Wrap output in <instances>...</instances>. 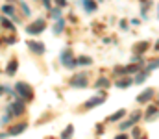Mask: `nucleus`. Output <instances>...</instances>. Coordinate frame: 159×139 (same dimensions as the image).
I'll return each mask as SVG.
<instances>
[{
	"mask_svg": "<svg viewBox=\"0 0 159 139\" xmlns=\"http://www.w3.org/2000/svg\"><path fill=\"white\" fill-rule=\"evenodd\" d=\"M20 9H22V15H26V17H30V15H32V9L28 7V4H26V2H20Z\"/></svg>",
	"mask_w": 159,
	"mask_h": 139,
	"instance_id": "20",
	"label": "nucleus"
},
{
	"mask_svg": "<svg viewBox=\"0 0 159 139\" xmlns=\"http://www.w3.org/2000/svg\"><path fill=\"white\" fill-rule=\"evenodd\" d=\"M28 46H30V50H32L34 54H37V56L44 54V45H43V43H39V41H30V43H28Z\"/></svg>",
	"mask_w": 159,
	"mask_h": 139,
	"instance_id": "5",
	"label": "nucleus"
},
{
	"mask_svg": "<svg viewBox=\"0 0 159 139\" xmlns=\"http://www.w3.org/2000/svg\"><path fill=\"white\" fill-rule=\"evenodd\" d=\"M76 63H78V65H91V63H93V59H91V58H87V56H80L78 59H76Z\"/></svg>",
	"mask_w": 159,
	"mask_h": 139,
	"instance_id": "16",
	"label": "nucleus"
},
{
	"mask_svg": "<svg viewBox=\"0 0 159 139\" xmlns=\"http://www.w3.org/2000/svg\"><path fill=\"white\" fill-rule=\"evenodd\" d=\"M156 48H159V41H157V43H156Z\"/></svg>",
	"mask_w": 159,
	"mask_h": 139,
	"instance_id": "31",
	"label": "nucleus"
},
{
	"mask_svg": "<svg viewBox=\"0 0 159 139\" xmlns=\"http://www.w3.org/2000/svg\"><path fill=\"white\" fill-rule=\"evenodd\" d=\"M146 76H148V71H144V72H139V74H137V78H135V84H141V82H144V80H146Z\"/></svg>",
	"mask_w": 159,
	"mask_h": 139,
	"instance_id": "25",
	"label": "nucleus"
},
{
	"mask_svg": "<svg viewBox=\"0 0 159 139\" xmlns=\"http://www.w3.org/2000/svg\"><path fill=\"white\" fill-rule=\"evenodd\" d=\"M0 24H2L4 28H7V30H13V24H11V21H7L6 17H2V19H0Z\"/></svg>",
	"mask_w": 159,
	"mask_h": 139,
	"instance_id": "24",
	"label": "nucleus"
},
{
	"mask_svg": "<svg viewBox=\"0 0 159 139\" xmlns=\"http://www.w3.org/2000/svg\"><path fill=\"white\" fill-rule=\"evenodd\" d=\"M115 139H128V136H124V134H120V136H117Z\"/></svg>",
	"mask_w": 159,
	"mask_h": 139,
	"instance_id": "30",
	"label": "nucleus"
},
{
	"mask_svg": "<svg viewBox=\"0 0 159 139\" xmlns=\"http://www.w3.org/2000/svg\"><path fill=\"white\" fill-rule=\"evenodd\" d=\"M124 115H126V111H124V109H119L115 115H111V117H109V121H119V119H122Z\"/></svg>",
	"mask_w": 159,
	"mask_h": 139,
	"instance_id": "22",
	"label": "nucleus"
},
{
	"mask_svg": "<svg viewBox=\"0 0 159 139\" xmlns=\"http://www.w3.org/2000/svg\"><path fill=\"white\" fill-rule=\"evenodd\" d=\"M24 130H26V124H17V126H13L7 134H9V136H17V134H22Z\"/></svg>",
	"mask_w": 159,
	"mask_h": 139,
	"instance_id": "12",
	"label": "nucleus"
},
{
	"mask_svg": "<svg viewBox=\"0 0 159 139\" xmlns=\"http://www.w3.org/2000/svg\"><path fill=\"white\" fill-rule=\"evenodd\" d=\"M72 86H74V87H85V86H87V78H85V74L72 78Z\"/></svg>",
	"mask_w": 159,
	"mask_h": 139,
	"instance_id": "9",
	"label": "nucleus"
},
{
	"mask_svg": "<svg viewBox=\"0 0 159 139\" xmlns=\"http://www.w3.org/2000/svg\"><path fill=\"white\" fill-rule=\"evenodd\" d=\"M137 121H139V113H135V115H131V117H129V119H128L126 123H122V124H120V130L124 132L126 128H129V126H133V124H135Z\"/></svg>",
	"mask_w": 159,
	"mask_h": 139,
	"instance_id": "7",
	"label": "nucleus"
},
{
	"mask_svg": "<svg viewBox=\"0 0 159 139\" xmlns=\"http://www.w3.org/2000/svg\"><path fill=\"white\" fill-rule=\"evenodd\" d=\"M157 17H159V4H157Z\"/></svg>",
	"mask_w": 159,
	"mask_h": 139,
	"instance_id": "32",
	"label": "nucleus"
},
{
	"mask_svg": "<svg viewBox=\"0 0 159 139\" xmlns=\"http://www.w3.org/2000/svg\"><path fill=\"white\" fill-rule=\"evenodd\" d=\"M56 6L57 7H63V6H67V0H56Z\"/></svg>",
	"mask_w": 159,
	"mask_h": 139,
	"instance_id": "27",
	"label": "nucleus"
},
{
	"mask_svg": "<svg viewBox=\"0 0 159 139\" xmlns=\"http://www.w3.org/2000/svg\"><path fill=\"white\" fill-rule=\"evenodd\" d=\"M104 102V98H93V100H89L87 104H85V108H93V106H98V104H102Z\"/></svg>",
	"mask_w": 159,
	"mask_h": 139,
	"instance_id": "21",
	"label": "nucleus"
},
{
	"mask_svg": "<svg viewBox=\"0 0 159 139\" xmlns=\"http://www.w3.org/2000/svg\"><path fill=\"white\" fill-rule=\"evenodd\" d=\"M150 48V43H146V41H143V43H139V45H135V52H139V54H143V52H146Z\"/></svg>",
	"mask_w": 159,
	"mask_h": 139,
	"instance_id": "13",
	"label": "nucleus"
},
{
	"mask_svg": "<svg viewBox=\"0 0 159 139\" xmlns=\"http://www.w3.org/2000/svg\"><path fill=\"white\" fill-rule=\"evenodd\" d=\"M72 134H74V128H72V126H67V130L61 134V139H70Z\"/></svg>",
	"mask_w": 159,
	"mask_h": 139,
	"instance_id": "17",
	"label": "nucleus"
},
{
	"mask_svg": "<svg viewBox=\"0 0 159 139\" xmlns=\"http://www.w3.org/2000/svg\"><path fill=\"white\" fill-rule=\"evenodd\" d=\"M7 111H9L11 115H15V117H17V115H20V113L24 111V104H22L20 100H17V102H11V104L7 106Z\"/></svg>",
	"mask_w": 159,
	"mask_h": 139,
	"instance_id": "4",
	"label": "nucleus"
},
{
	"mask_svg": "<svg viewBox=\"0 0 159 139\" xmlns=\"http://www.w3.org/2000/svg\"><path fill=\"white\" fill-rule=\"evenodd\" d=\"M59 59H61V63H63L65 67H69V69H72V67L76 65V61L72 59V52H70V50H63Z\"/></svg>",
	"mask_w": 159,
	"mask_h": 139,
	"instance_id": "3",
	"label": "nucleus"
},
{
	"mask_svg": "<svg viewBox=\"0 0 159 139\" xmlns=\"http://www.w3.org/2000/svg\"><path fill=\"white\" fill-rule=\"evenodd\" d=\"M50 17H52V19H59V17H61V7L56 6V7L50 11Z\"/></svg>",
	"mask_w": 159,
	"mask_h": 139,
	"instance_id": "23",
	"label": "nucleus"
},
{
	"mask_svg": "<svg viewBox=\"0 0 159 139\" xmlns=\"http://www.w3.org/2000/svg\"><path fill=\"white\" fill-rule=\"evenodd\" d=\"M94 86H96V87H109V82H107L106 78H100V80L94 84Z\"/></svg>",
	"mask_w": 159,
	"mask_h": 139,
	"instance_id": "26",
	"label": "nucleus"
},
{
	"mask_svg": "<svg viewBox=\"0 0 159 139\" xmlns=\"http://www.w3.org/2000/svg\"><path fill=\"white\" fill-rule=\"evenodd\" d=\"M43 4H44V7H46V9H48V11H50V9H52V7H50V0H43Z\"/></svg>",
	"mask_w": 159,
	"mask_h": 139,
	"instance_id": "28",
	"label": "nucleus"
},
{
	"mask_svg": "<svg viewBox=\"0 0 159 139\" xmlns=\"http://www.w3.org/2000/svg\"><path fill=\"white\" fill-rule=\"evenodd\" d=\"M15 89H17V93L20 95V98H24V100H32L34 91L30 89V86H28V84H24V82H19V84L15 86Z\"/></svg>",
	"mask_w": 159,
	"mask_h": 139,
	"instance_id": "1",
	"label": "nucleus"
},
{
	"mask_svg": "<svg viewBox=\"0 0 159 139\" xmlns=\"http://www.w3.org/2000/svg\"><path fill=\"white\" fill-rule=\"evenodd\" d=\"M17 65H19V63H17V59H11V61L7 63V67H6V72H7L9 76H13V74H15V71H17Z\"/></svg>",
	"mask_w": 159,
	"mask_h": 139,
	"instance_id": "10",
	"label": "nucleus"
},
{
	"mask_svg": "<svg viewBox=\"0 0 159 139\" xmlns=\"http://www.w3.org/2000/svg\"><path fill=\"white\" fill-rule=\"evenodd\" d=\"M131 84H133V82H131L129 78H124V80H119V82H117V87H120V89H126V87H129Z\"/></svg>",
	"mask_w": 159,
	"mask_h": 139,
	"instance_id": "15",
	"label": "nucleus"
},
{
	"mask_svg": "<svg viewBox=\"0 0 159 139\" xmlns=\"http://www.w3.org/2000/svg\"><path fill=\"white\" fill-rule=\"evenodd\" d=\"M81 6H83V9H85L87 13H93V11L96 9V2H94V0H81Z\"/></svg>",
	"mask_w": 159,
	"mask_h": 139,
	"instance_id": "8",
	"label": "nucleus"
},
{
	"mask_svg": "<svg viewBox=\"0 0 159 139\" xmlns=\"http://www.w3.org/2000/svg\"><path fill=\"white\" fill-rule=\"evenodd\" d=\"M146 113H148V115H146V119H148V121H152V119H156V117H157V108H156V106H150Z\"/></svg>",
	"mask_w": 159,
	"mask_h": 139,
	"instance_id": "14",
	"label": "nucleus"
},
{
	"mask_svg": "<svg viewBox=\"0 0 159 139\" xmlns=\"http://www.w3.org/2000/svg\"><path fill=\"white\" fill-rule=\"evenodd\" d=\"M63 28H65V21H61V19H59V21L56 22V26H54V34H61V30H63Z\"/></svg>",
	"mask_w": 159,
	"mask_h": 139,
	"instance_id": "18",
	"label": "nucleus"
},
{
	"mask_svg": "<svg viewBox=\"0 0 159 139\" xmlns=\"http://www.w3.org/2000/svg\"><path fill=\"white\" fill-rule=\"evenodd\" d=\"M157 67H159V58H157V59H154V61H150V63H148L146 71H148V72H152V71H156Z\"/></svg>",
	"mask_w": 159,
	"mask_h": 139,
	"instance_id": "19",
	"label": "nucleus"
},
{
	"mask_svg": "<svg viewBox=\"0 0 159 139\" xmlns=\"http://www.w3.org/2000/svg\"><path fill=\"white\" fill-rule=\"evenodd\" d=\"M2 11H4L6 15H9V17H13V19L17 17V15H15V7H13L11 4H4V6H2Z\"/></svg>",
	"mask_w": 159,
	"mask_h": 139,
	"instance_id": "11",
	"label": "nucleus"
},
{
	"mask_svg": "<svg viewBox=\"0 0 159 139\" xmlns=\"http://www.w3.org/2000/svg\"><path fill=\"white\" fill-rule=\"evenodd\" d=\"M44 28H46L44 21H43V19H37L35 22H32V24L26 28V32H28L30 35H37V34H41V32H44Z\"/></svg>",
	"mask_w": 159,
	"mask_h": 139,
	"instance_id": "2",
	"label": "nucleus"
},
{
	"mask_svg": "<svg viewBox=\"0 0 159 139\" xmlns=\"http://www.w3.org/2000/svg\"><path fill=\"white\" fill-rule=\"evenodd\" d=\"M120 28H122V30H128V24H126L124 21H120Z\"/></svg>",
	"mask_w": 159,
	"mask_h": 139,
	"instance_id": "29",
	"label": "nucleus"
},
{
	"mask_svg": "<svg viewBox=\"0 0 159 139\" xmlns=\"http://www.w3.org/2000/svg\"><path fill=\"white\" fill-rule=\"evenodd\" d=\"M150 98H154V89H144V91H143L141 95H139V96H137V102L144 104V102H148Z\"/></svg>",
	"mask_w": 159,
	"mask_h": 139,
	"instance_id": "6",
	"label": "nucleus"
}]
</instances>
